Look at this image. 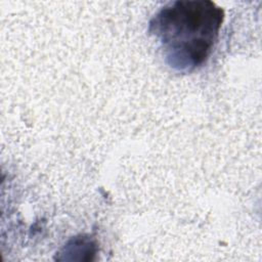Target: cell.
Segmentation results:
<instances>
[{
	"instance_id": "obj_1",
	"label": "cell",
	"mask_w": 262,
	"mask_h": 262,
	"mask_svg": "<svg viewBox=\"0 0 262 262\" xmlns=\"http://www.w3.org/2000/svg\"><path fill=\"white\" fill-rule=\"evenodd\" d=\"M223 18V9L213 1L177 0L156 13L148 31L159 40L166 61L189 72L209 57Z\"/></svg>"
}]
</instances>
